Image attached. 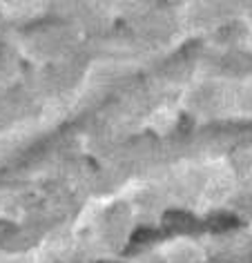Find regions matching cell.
I'll use <instances>...</instances> for the list:
<instances>
[{"instance_id":"6da1fadb","label":"cell","mask_w":252,"mask_h":263,"mask_svg":"<svg viewBox=\"0 0 252 263\" xmlns=\"http://www.w3.org/2000/svg\"><path fill=\"white\" fill-rule=\"evenodd\" d=\"M163 226L170 232H192V230L199 228V223L188 212H168L163 219Z\"/></svg>"},{"instance_id":"7a4b0ae2","label":"cell","mask_w":252,"mask_h":263,"mask_svg":"<svg viewBox=\"0 0 252 263\" xmlns=\"http://www.w3.org/2000/svg\"><path fill=\"white\" fill-rule=\"evenodd\" d=\"M237 226H239V221L230 214H214L208 221V228L212 230V232H228V230L237 228Z\"/></svg>"},{"instance_id":"3957f363","label":"cell","mask_w":252,"mask_h":263,"mask_svg":"<svg viewBox=\"0 0 252 263\" xmlns=\"http://www.w3.org/2000/svg\"><path fill=\"white\" fill-rule=\"evenodd\" d=\"M156 239V232L154 230H148V228H143V230H136L134 236H132V243H150V241H154Z\"/></svg>"}]
</instances>
